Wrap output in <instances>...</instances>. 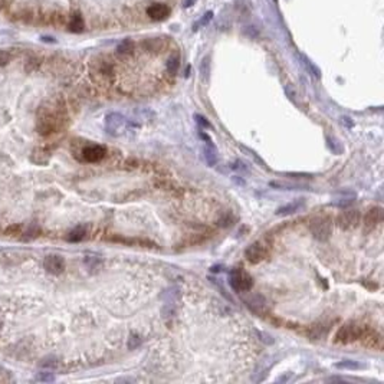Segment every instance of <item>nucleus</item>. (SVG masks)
I'll list each match as a JSON object with an SVG mask.
<instances>
[{
	"mask_svg": "<svg viewBox=\"0 0 384 384\" xmlns=\"http://www.w3.org/2000/svg\"><path fill=\"white\" fill-rule=\"evenodd\" d=\"M309 231L314 239L325 242L333 233V219L330 216H318L309 223Z\"/></svg>",
	"mask_w": 384,
	"mask_h": 384,
	"instance_id": "f257e3e1",
	"label": "nucleus"
},
{
	"mask_svg": "<svg viewBox=\"0 0 384 384\" xmlns=\"http://www.w3.org/2000/svg\"><path fill=\"white\" fill-rule=\"evenodd\" d=\"M229 283H231L232 289L235 291V292H248V291H251L252 289V286H254V279H252V277L248 274V272H245L243 269H233V271H231V274H229Z\"/></svg>",
	"mask_w": 384,
	"mask_h": 384,
	"instance_id": "f03ea898",
	"label": "nucleus"
},
{
	"mask_svg": "<svg viewBox=\"0 0 384 384\" xmlns=\"http://www.w3.org/2000/svg\"><path fill=\"white\" fill-rule=\"evenodd\" d=\"M361 337H364V327L353 324V322H348V324H344L338 330V333L335 334V341L347 344V342L360 340Z\"/></svg>",
	"mask_w": 384,
	"mask_h": 384,
	"instance_id": "7ed1b4c3",
	"label": "nucleus"
},
{
	"mask_svg": "<svg viewBox=\"0 0 384 384\" xmlns=\"http://www.w3.org/2000/svg\"><path fill=\"white\" fill-rule=\"evenodd\" d=\"M361 222V213L357 209H348L337 216V225L342 231H353Z\"/></svg>",
	"mask_w": 384,
	"mask_h": 384,
	"instance_id": "20e7f679",
	"label": "nucleus"
},
{
	"mask_svg": "<svg viewBox=\"0 0 384 384\" xmlns=\"http://www.w3.org/2000/svg\"><path fill=\"white\" fill-rule=\"evenodd\" d=\"M126 124H127L126 117L118 112H111L105 117V131L112 137H117L124 129Z\"/></svg>",
	"mask_w": 384,
	"mask_h": 384,
	"instance_id": "39448f33",
	"label": "nucleus"
},
{
	"mask_svg": "<svg viewBox=\"0 0 384 384\" xmlns=\"http://www.w3.org/2000/svg\"><path fill=\"white\" fill-rule=\"evenodd\" d=\"M65 259L58 254H49L43 259V269L49 275H61L65 271Z\"/></svg>",
	"mask_w": 384,
	"mask_h": 384,
	"instance_id": "423d86ee",
	"label": "nucleus"
},
{
	"mask_svg": "<svg viewBox=\"0 0 384 384\" xmlns=\"http://www.w3.org/2000/svg\"><path fill=\"white\" fill-rule=\"evenodd\" d=\"M245 256L251 263H259L262 262L266 256H268V248L265 245H262L260 242H255L252 245H249L245 251Z\"/></svg>",
	"mask_w": 384,
	"mask_h": 384,
	"instance_id": "0eeeda50",
	"label": "nucleus"
},
{
	"mask_svg": "<svg viewBox=\"0 0 384 384\" xmlns=\"http://www.w3.org/2000/svg\"><path fill=\"white\" fill-rule=\"evenodd\" d=\"M383 207L374 206V207L368 209V212L364 214L363 223L367 229H374L376 226H379L383 222Z\"/></svg>",
	"mask_w": 384,
	"mask_h": 384,
	"instance_id": "6e6552de",
	"label": "nucleus"
},
{
	"mask_svg": "<svg viewBox=\"0 0 384 384\" xmlns=\"http://www.w3.org/2000/svg\"><path fill=\"white\" fill-rule=\"evenodd\" d=\"M82 160L86 161V163H98L101 161L104 157H105V149L103 146H98V144H91V146H86L82 151Z\"/></svg>",
	"mask_w": 384,
	"mask_h": 384,
	"instance_id": "1a4fd4ad",
	"label": "nucleus"
},
{
	"mask_svg": "<svg viewBox=\"0 0 384 384\" xmlns=\"http://www.w3.org/2000/svg\"><path fill=\"white\" fill-rule=\"evenodd\" d=\"M147 13L154 21H163L169 16V7L161 3H155L147 9Z\"/></svg>",
	"mask_w": 384,
	"mask_h": 384,
	"instance_id": "9d476101",
	"label": "nucleus"
},
{
	"mask_svg": "<svg viewBox=\"0 0 384 384\" xmlns=\"http://www.w3.org/2000/svg\"><path fill=\"white\" fill-rule=\"evenodd\" d=\"M203 153H205L206 163H207L210 167H214V166L217 164V161H219V151H217L216 146L213 144V141L206 143Z\"/></svg>",
	"mask_w": 384,
	"mask_h": 384,
	"instance_id": "9b49d317",
	"label": "nucleus"
},
{
	"mask_svg": "<svg viewBox=\"0 0 384 384\" xmlns=\"http://www.w3.org/2000/svg\"><path fill=\"white\" fill-rule=\"evenodd\" d=\"M302 206H304V200H302V199H297V200H294V202H291V203H288V205L279 207V209L277 210V214H278V216H288V214L297 213Z\"/></svg>",
	"mask_w": 384,
	"mask_h": 384,
	"instance_id": "f8f14e48",
	"label": "nucleus"
},
{
	"mask_svg": "<svg viewBox=\"0 0 384 384\" xmlns=\"http://www.w3.org/2000/svg\"><path fill=\"white\" fill-rule=\"evenodd\" d=\"M30 160H32V163L39 164V166L46 164L48 160H49V153H48L46 149H43V147H36V149L33 150V153H32Z\"/></svg>",
	"mask_w": 384,
	"mask_h": 384,
	"instance_id": "ddd939ff",
	"label": "nucleus"
},
{
	"mask_svg": "<svg viewBox=\"0 0 384 384\" xmlns=\"http://www.w3.org/2000/svg\"><path fill=\"white\" fill-rule=\"evenodd\" d=\"M84 265L91 271L97 272L103 268V259L100 256H85L84 257Z\"/></svg>",
	"mask_w": 384,
	"mask_h": 384,
	"instance_id": "4468645a",
	"label": "nucleus"
},
{
	"mask_svg": "<svg viewBox=\"0 0 384 384\" xmlns=\"http://www.w3.org/2000/svg\"><path fill=\"white\" fill-rule=\"evenodd\" d=\"M177 298H180V289L177 286L167 288V289L161 294V299H164L166 304H174V302L177 301Z\"/></svg>",
	"mask_w": 384,
	"mask_h": 384,
	"instance_id": "2eb2a0df",
	"label": "nucleus"
},
{
	"mask_svg": "<svg viewBox=\"0 0 384 384\" xmlns=\"http://www.w3.org/2000/svg\"><path fill=\"white\" fill-rule=\"evenodd\" d=\"M85 235H86V229L84 226H77V228H74L72 231L68 233L66 239L69 242H79V240H82L85 237Z\"/></svg>",
	"mask_w": 384,
	"mask_h": 384,
	"instance_id": "dca6fc26",
	"label": "nucleus"
},
{
	"mask_svg": "<svg viewBox=\"0 0 384 384\" xmlns=\"http://www.w3.org/2000/svg\"><path fill=\"white\" fill-rule=\"evenodd\" d=\"M200 77L203 78L205 82H209L210 79V58L205 56L203 61L200 62Z\"/></svg>",
	"mask_w": 384,
	"mask_h": 384,
	"instance_id": "f3484780",
	"label": "nucleus"
},
{
	"mask_svg": "<svg viewBox=\"0 0 384 384\" xmlns=\"http://www.w3.org/2000/svg\"><path fill=\"white\" fill-rule=\"evenodd\" d=\"M179 66H180L179 56H176V55L170 56L169 61H167V71H169V74H170V75H176L177 71H179Z\"/></svg>",
	"mask_w": 384,
	"mask_h": 384,
	"instance_id": "a211bd4d",
	"label": "nucleus"
},
{
	"mask_svg": "<svg viewBox=\"0 0 384 384\" xmlns=\"http://www.w3.org/2000/svg\"><path fill=\"white\" fill-rule=\"evenodd\" d=\"M272 187H278V189H286V190H307V186L302 184H289V183H277V181H271L269 183Z\"/></svg>",
	"mask_w": 384,
	"mask_h": 384,
	"instance_id": "6ab92c4d",
	"label": "nucleus"
},
{
	"mask_svg": "<svg viewBox=\"0 0 384 384\" xmlns=\"http://www.w3.org/2000/svg\"><path fill=\"white\" fill-rule=\"evenodd\" d=\"M337 368H344V370H360L363 368V365L359 364L357 361H351V360H344L335 364Z\"/></svg>",
	"mask_w": 384,
	"mask_h": 384,
	"instance_id": "aec40b11",
	"label": "nucleus"
},
{
	"mask_svg": "<svg viewBox=\"0 0 384 384\" xmlns=\"http://www.w3.org/2000/svg\"><path fill=\"white\" fill-rule=\"evenodd\" d=\"M69 30H72V32H75V33L84 30V21H82V18H81L79 15H75V16L71 19V22H69Z\"/></svg>",
	"mask_w": 384,
	"mask_h": 384,
	"instance_id": "412c9836",
	"label": "nucleus"
},
{
	"mask_svg": "<svg viewBox=\"0 0 384 384\" xmlns=\"http://www.w3.org/2000/svg\"><path fill=\"white\" fill-rule=\"evenodd\" d=\"M140 345H141V338H140V335L131 334L129 338H128V348H129V350H135V348H138Z\"/></svg>",
	"mask_w": 384,
	"mask_h": 384,
	"instance_id": "4be33fe9",
	"label": "nucleus"
},
{
	"mask_svg": "<svg viewBox=\"0 0 384 384\" xmlns=\"http://www.w3.org/2000/svg\"><path fill=\"white\" fill-rule=\"evenodd\" d=\"M161 314L164 318H173L176 315V307L174 304H166L163 309H161Z\"/></svg>",
	"mask_w": 384,
	"mask_h": 384,
	"instance_id": "5701e85b",
	"label": "nucleus"
},
{
	"mask_svg": "<svg viewBox=\"0 0 384 384\" xmlns=\"http://www.w3.org/2000/svg\"><path fill=\"white\" fill-rule=\"evenodd\" d=\"M338 143H340V141H337V140H335V138H333V137H330V135L327 137V146H328V147H330V150H331V151L335 154H338V153H341V151H342V149L340 147V144H338Z\"/></svg>",
	"mask_w": 384,
	"mask_h": 384,
	"instance_id": "b1692460",
	"label": "nucleus"
},
{
	"mask_svg": "<svg viewBox=\"0 0 384 384\" xmlns=\"http://www.w3.org/2000/svg\"><path fill=\"white\" fill-rule=\"evenodd\" d=\"M132 51V42L131 41H124L121 45H118V48H117V53H120V55H127V53H129V52Z\"/></svg>",
	"mask_w": 384,
	"mask_h": 384,
	"instance_id": "393cba45",
	"label": "nucleus"
},
{
	"mask_svg": "<svg viewBox=\"0 0 384 384\" xmlns=\"http://www.w3.org/2000/svg\"><path fill=\"white\" fill-rule=\"evenodd\" d=\"M38 380L45 382V383H52V382H55V376L49 371H42V373L38 374Z\"/></svg>",
	"mask_w": 384,
	"mask_h": 384,
	"instance_id": "a878e982",
	"label": "nucleus"
},
{
	"mask_svg": "<svg viewBox=\"0 0 384 384\" xmlns=\"http://www.w3.org/2000/svg\"><path fill=\"white\" fill-rule=\"evenodd\" d=\"M232 170H235V171H242V173H249V170H248V167L245 166V163L243 161H240V160H236L233 164L231 166Z\"/></svg>",
	"mask_w": 384,
	"mask_h": 384,
	"instance_id": "bb28decb",
	"label": "nucleus"
},
{
	"mask_svg": "<svg viewBox=\"0 0 384 384\" xmlns=\"http://www.w3.org/2000/svg\"><path fill=\"white\" fill-rule=\"evenodd\" d=\"M194 120H196V123L199 124V127L212 128V124L206 120L203 115H200V114H194Z\"/></svg>",
	"mask_w": 384,
	"mask_h": 384,
	"instance_id": "cd10ccee",
	"label": "nucleus"
},
{
	"mask_svg": "<svg viewBox=\"0 0 384 384\" xmlns=\"http://www.w3.org/2000/svg\"><path fill=\"white\" fill-rule=\"evenodd\" d=\"M12 61V53L7 51H0V66L7 65Z\"/></svg>",
	"mask_w": 384,
	"mask_h": 384,
	"instance_id": "c85d7f7f",
	"label": "nucleus"
},
{
	"mask_svg": "<svg viewBox=\"0 0 384 384\" xmlns=\"http://www.w3.org/2000/svg\"><path fill=\"white\" fill-rule=\"evenodd\" d=\"M209 279H210V282H213V283H214V285L217 286V289L220 291V294H222V295H223V297H225V298H226L228 301H231V302H232V297H231V295H229V294H228V292H226V289H225V288H223V286H222V285H220V283L217 282V279H214V278H212V277H209Z\"/></svg>",
	"mask_w": 384,
	"mask_h": 384,
	"instance_id": "c756f323",
	"label": "nucleus"
},
{
	"mask_svg": "<svg viewBox=\"0 0 384 384\" xmlns=\"http://www.w3.org/2000/svg\"><path fill=\"white\" fill-rule=\"evenodd\" d=\"M212 18H213V13H212V12H207L205 16H203V18H202V19L197 22V25L194 26V29H197L199 26H206L207 23H209V22H210V21H212Z\"/></svg>",
	"mask_w": 384,
	"mask_h": 384,
	"instance_id": "7c9ffc66",
	"label": "nucleus"
},
{
	"mask_svg": "<svg viewBox=\"0 0 384 384\" xmlns=\"http://www.w3.org/2000/svg\"><path fill=\"white\" fill-rule=\"evenodd\" d=\"M354 203V199H350V197H345V199H340L338 202H334V205L338 206V207H348Z\"/></svg>",
	"mask_w": 384,
	"mask_h": 384,
	"instance_id": "2f4dec72",
	"label": "nucleus"
},
{
	"mask_svg": "<svg viewBox=\"0 0 384 384\" xmlns=\"http://www.w3.org/2000/svg\"><path fill=\"white\" fill-rule=\"evenodd\" d=\"M257 334L263 337V338H260V340H262V341H265L266 344H274V338H272L271 335H268V334L262 333V331H257Z\"/></svg>",
	"mask_w": 384,
	"mask_h": 384,
	"instance_id": "473e14b6",
	"label": "nucleus"
},
{
	"mask_svg": "<svg viewBox=\"0 0 384 384\" xmlns=\"http://www.w3.org/2000/svg\"><path fill=\"white\" fill-rule=\"evenodd\" d=\"M222 269H225L222 265H214V266H212L210 268V272H213V274H216V272H220Z\"/></svg>",
	"mask_w": 384,
	"mask_h": 384,
	"instance_id": "72a5a7b5",
	"label": "nucleus"
},
{
	"mask_svg": "<svg viewBox=\"0 0 384 384\" xmlns=\"http://www.w3.org/2000/svg\"><path fill=\"white\" fill-rule=\"evenodd\" d=\"M342 123L347 126V127H353L354 124H353V121H351V118H348V117H342Z\"/></svg>",
	"mask_w": 384,
	"mask_h": 384,
	"instance_id": "f704fd0d",
	"label": "nucleus"
}]
</instances>
